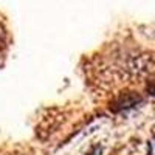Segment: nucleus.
<instances>
[{
  "mask_svg": "<svg viewBox=\"0 0 155 155\" xmlns=\"http://www.w3.org/2000/svg\"><path fill=\"white\" fill-rule=\"evenodd\" d=\"M141 101H143V98H141L138 93L126 92V93H121L120 96H116L113 99V102L110 104V110L118 113V112H123V110H127V109H132V107L138 106Z\"/></svg>",
  "mask_w": 155,
  "mask_h": 155,
  "instance_id": "obj_2",
  "label": "nucleus"
},
{
  "mask_svg": "<svg viewBox=\"0 0 155 155\" xmlns=\"http://www.w3.org/2000/svg\"><path fill=\"white\" fill-rule=\"evenodd\" d=\"M8 42V36H6V28H5V25L2 22V19H0V58L3 56L5 53V50H6V44Z\"/></svg>",
  "mask_w": 155,
  "mask_h": 155,
  "instance_id": "obj_3",
  "label": "nucleus"
},
{
  "mask_svg": "<svg viewBox=\"0 0 155 155\" xmlns=\"http://www.w3.org/2000/svg\"><path fill=\"white\" fill-rule=\"evenodd\" d=\"M147 93L152 95V96H155V74L150 78L149 82H147Z\"/></svg>",
  "mask_w": 155,
  "mask_h": 155,
  "instance_id": "obj_4",
  "label": "nucleus"
},
{
  "mask_svg": "<svg viewBox=\"0 0 155 155\" xmlns=\"http://www.w3.org/2000/svg\"><path fill=\"white\" fill-rule=\"evenodd\" d=\"M14 155H17V153H14Z\"/></svg>",
  "mask_w": 155,
  "mask_h": 155,
  "instance_id": "obj_5",
  "label": "nucleus"
},
{
  "mask_svg": "<svg viewBox=\"0 0 155 155\" xmlns=\"http://www.w3.org/2000/svg\"><path fill=\"white\" fill-rule=\"evenodd\" d=\"M115 70L130 79L144 78L155 71V54L143 50H124L116 58Z\"/></svg>",
  "mask_w": 155,
  "mask_h": 155,
  "instance_id": "obj_1",
  "label": "nucleus"
}]
</instances>
